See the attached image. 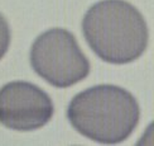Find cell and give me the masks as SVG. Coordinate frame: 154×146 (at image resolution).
<instances>
[{
    "mask_svg": "<svg viewBox=\"0 0 154 146\" xmlns=\"http://www.w3.org/2000/svg\"><path fill=\"white\" fill-rule=\"evenodd\" d=\"M67 118L85 137L100 144H119L129 137L140 118L134 95L111 84L88 88L69 102Z\"/></svg>",
    "mask_w": 154,
    "mask_h": 146,
    "instance_id": "obj_2",
    "label": "cell"
},
{
    "mask_svg": "<svg viewBox=\"0 0 154 146\" xmlns=\"http://www.w3.org/2000/svg\"><path fill=\"white\" fill-rule=\"evenodd\" d=\"M10 44V28L6 19L0 13V60L4 57Z\"/></svg>",
    "mask_w": 154,
    "mask_h": 146,
    "instance_id": "obj_5",
    "label": "cell"
},
{
    "mask_svg": "<svg viewBox=\"0 0 154 146\" xmlns=\"http://www.w3.org/2000/svg\"><path fill=\"white\" fill-rule=\"evenodd\" d=\"M82 33L101 60L115 65L139 59L149 41L144 17L125 0H101L90 6L82 19Z\"/></svg>",
    "mask_w": 154,
    "mask_h": 146,
    "instance_id": "obj_1",
    "label": "cell"
},
{
    "mask_svg": "<svg viewBox=\"0 0 154 146\" xmlns=\"http://www.w3.org/2000/svg\"><path fill=\"white\" fill-rule=\"evenodd\" d=\"M49 95L29 81H11L0 88V123L15 131H33L53 117Z\"/></svg>",
    "mask_w": 154,
    "mask_h": 146,
    "instance_id": "obj_4",
    "label": "cell"
},
{
    "mask_svg": "<svg viewBox=\"0 0 154 146\" xmlns=\"http://www.w3.org/2000/svg\"><path fill=\"white\" fill-rule=\"evenodd\" d=\"M29 57L34 71L56 88L72 86L90 74V61L75 36L63 28H52L38 36Z\"/></svg>",
    "mask_w": 154,
    "mask_h": 146,
    "instance_id": "obj_3",
    "label": "cell"
}]
</instances>
